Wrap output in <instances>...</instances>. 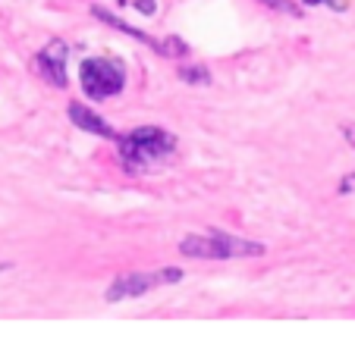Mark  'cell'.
<instances>
[{
  "instance_id": "7c38bea8",
  "label": "cell",
  "mask_w": 355,
  "mask_h": 351,
  "mask_svg": "<svg viewBox=\"0 0 355 351\" xmlns=\"http://www.w3.org/2000/svg\"><path fill=\"white\" fill-rule=\"evenodd\" d=\"M132 7L139 10L141 16H155L157 13V0H132Z\"/></svg>"
},
{
  "instance_id": "7a4b0ae2",
  "label": "cell",
  "mask_w": 355,
  "mask_h": 351,
  "mask_svg": "<svg viewBox=\"0 0 355 351\" xmlns=\"http://www.w3.org/2000/svg\"><path fill=\"white\" fill-rule=\"evenodd\" d=\"M268 248L261 242H248L239 235H230L223 229L211 232H192L180 242V254L201 260H230V258H261Z\"/></svg>"
},
{
  "instance_id": "5b68a950",
  "label": "cell",
  "mask_w": 355,
  "mask_h": 351,
  "mask_svg": "<svg viewBox=\"0 0 355 351\" xmlns=\"http://www.w3.org/2000/svg\"><path fill=\"white\" fill-rule=\"evenodd\" d=\"M67 60H69V47H67V41L63 38L47 41V44L35 53V66H38L41 79H44L47 85H54V88H67L69 85Z\"/></svg>"
},
{
  "instance_id": "52a82bcc",
  "label": "cell",
  "mask_w": 355,
  "mask_h": 351,
  "mask_svg": "<svg viewBox=\"0 0 355 351\" xmlns=\"http://www.w3.org/2000/svg\"><path fill=\"white\" fill-rule=\"evenodd\" d=\"M92 16H94V19H101V22H104V26L116 28V32L129 35V38H135V41H141V44H148V47H155V51H157V41L151 38V35H145V32H141V28L129 26V22H123V19H116V16H114V13H107V10H101V7H92Z\"/></svg>"
},
{
  "instance_id": "8992f818",
  "label": "cell",
  "mask_w": 355,
  "mask_h": 351,
  "mask_svg": "<svg viewBox=\"0 0 355 351\" xmlns=\"http://www.w3.org/2000/svg\"><path fill=\"white\" fill-rule=\"evenodd\" d=\"M67 116H69V120H73L79 129H85V132L98 135V138H110V141H116V135H120L107 120H104V116H98V113H94L92 107L79 104V100H73V104L67 107Z\"/></svg>"
},
{
  "instance_id": "6da1fadb",
  "label": "cell",
  "mask_w": 355,
  "mask_h": 351,
  "mask_svg": "<svg viewBox=\"0 0 355 351\" xmlns=\"http://www.w3.org/2000/svg\"><path fill=\"white\" fill-rule=\"evenodd\" d=\"M176 151V135L164 126H139L126 135H116V154L123 170L139 172L167 160Z\"/></svg>"
},
{
  "instance_id": "8fae6325",
  "label": "cell",
  "mask_w": 355,
  "mask_h": 351,
  "mask_svg": "<svg viewBox=\"0 0 355 351\" xmlns=\"http://www.w3.org/2000/svg\"><path fill=\"white\" fill-rule=\"evenodd\" d=\"M302 3H309V7H330V10H336V13H346L349 10V0H302Z\"/></svg>"
},
{
  "instance_id": "30bf717a",
  "label": "cell",
  "mask_w": 355,
  "mask_h": 351,
  "mask_svg": "<svg viewBox=\"0 0 355 351\" xmlns=\"http://www.w3.org/2000/svg\"><path fill=\"white\" fill-rule=\"evenodd\" d=\"M264 7L277 10V13H286V16H302V7L293 3V0H261Z\"/></svg>"
},
{
  "instance_id": "9c48e42d",
  "label": "cell",
  "mask_w": 355,
  "mask_h": 351,
  "mask_svg": "<svg viewBox=\"0 0 355 351\" xmlns=\"http://www.w3.org/2000/svg\"><path fill=\"white\" fill-rule=\"evenodd\" d=\"M180 82H186V85H208L211 82V73L205 66H180Z\"/></svg>"
},
{
  "instance_id": "3957f363",
  "label": "cell",
  "mask_w": 355,
  "mask_h": 351,
  "mask_svg": "<svg viewBox=\"0 0 355 351\" xmlns=\"http://www.w3.org/2000/svg\"><path fill=\"white\" fill-rule=\"evenodd\" d=\"M79 85L92 100L116 98L126 88V63L116 57H88L79 66Z\"/></svg>"
},
{
  "instance_id": "4fadbf2b",
  "label": "cell",
  "mask_w": 355,
  "mask_h": 351,
  "mask_svg": "<svg viewBox=\"0 0 355 351\" xmlns=\"http://www.w3.org/2000/svg\"><path fill=\"white\" fill-rule=\"evenodd\" d=\"M343 135H346V138H349V145L355 147V126H343Z\"/></svg>"
},
{
  "instance_id": "ba28073f",
  "label": "cell",
  "mask_w": 355,
  "mask_h": 351,
  "mask_svg": "<svg viewBox=\"0 0 355 351\" xmlns=\"http://www.w3.org/2000/svg\"><path fill=\"white\" fill-rule=\"evenodd\" d=\"M157 53H161V57H170V60H182V57H189V44L180 38V35H170V38L157 41Z\"/></svg>"
},
{
  "instance_id": "277c9868",
  "label": "cell",
  "mask_w": 355,
  "mask_h": 351,
  "mask_svg": "<svg viewBox=\"0 0 355 351\" xmlns=\"http://www.w3.org/2000/svg\"><path fill=\"white\" fill-rule=\"evenodd\" d=\"M182 282V270L180 267H161V270H151V273H123L110 282L107 295L104 298L110 305L116 301H126V298H139V295H148L151 289H161V285H176Z\"/></svg>"
}]
</instances>
